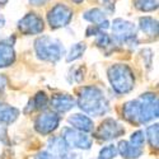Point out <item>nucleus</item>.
I'll return each mask as SVG.
<instances>
[{
  "label": "nucleus",
  "mask_w": 159,
  "mask_h": 159,
  "mask_svg": "<svg viewBox=\"0 0 159 159\" xmlns=\"http://www.w3.org/2000/svg\"><path fill=\"white\" fill-rule=\"evenodd\" d=\"M78 106L82 111L92 116H103L110 110L108 101L103 90L98 87H83L79 92Z\"/></svg>",
  "instance_id": "nucleus-1"
},
{
  "label": "nucleus",
  "mask_w": 159,
  "mask_h": 159,
  "mask_svg": "<svg viewBox=\"0 0 159 159\" xmlns=\"http://www.w3.org/2000/svg\"><path fill=\"white\" fill-rule=\"evenodd\" d=\"M108 80L117 94H126L134 89L135 76L127 65L116 64L110 66L107 71Z\"/></svg>",
  "instance_id": "nucleus-2"
},
{
  "label": "nucleus",
  "mask_w": 159,
  "mask_h": 159,
  "mask_svg": "<svg viewBox=\"0 0 159 159\" xmlns=\"http://www.w3.org/2000/svg\"><path fill=\"white\" fill-rule=\"evenodd\" d=\"M34 50L38 59L50 62L59 61L61 56L65 54V48L62 43L59 39L52 38L50 36H42L37 38L34 42Z\"/></svg>",
  "instance_id": "nucleus-3"
},
{
  "label": "nucleus",
  "mask_w": 159,
  "mask_h": 159,
  "mask_svg": "<svg viewBox=\"0 0 159 159\" xmlns=\"http://www.w3.org/2000/svg\"><path fill=\"white\" fill-rule=\"evenodd\" d=\"M112 33L113 38L118 43L135 47L138 45L136 39V27L131 22L117 18L112 22Z\"/></svg>",
  "instance_id": "nucleus-4"
},
{
  "label": "nucleus",
  "mask_w": 159,
  "mask_h": 159,
  "mask_svg": "<svg viewBox=\"0 0 159 159\" xmlns=\"http://www.w3.org/2000/svg\"><path fill=\"white\" fill-rule=\"evenodd\" d=\"M139 107H140V115H139V124H147L154 118L158 117V97L154 93H145L141 94L139 98Z\"/></svg>",
  "instance_id": "nucleus-5"
},
{
  "label": "nucleus",
  "mask_w": 159,
  "mask_h": 159,
  "mask_svg": "<svg viewBox=\"0 0 159 159\" xmlns=\"http://www.w3.org/2000/svg\"><path fill=\"white\" fill-rule=\"evenodd\" d=\"M61 138L68 148L88 150L92 147V139L88 135H85L83 131H79L71 127H65L62 130Z\"/></svg>",
  "instance_id": "nucleus-6"
},
{
  "label": "nucleus",
  "mask_w": 159,
  "mask_h": 159,
  "mask_svg": "<svg viewBox=\"0 0 159 159\" xmlns=\"http://www.w3.org/2000/svg\"><path fill=\"white\" fill-rule=\"evenodd\" d=\"M71 18H73V10L64 4H56L47 14V20L52 30L66 27L70 23Z\"/></svg>",
  "instance_id": "nucleus-7"
},
{
  "label": "nucleus",
  "mask_w": 159,
  "mask_h": 159,
  "mask_svg": "<svg viewBox=\"0 0 159 159\" xmlns=\"http://www.w3.org/2000/svg\"><path fill=\"white\" fill-rule=\"evenodd\" d=\"M60 124V116L56 112L47 111L41 113L34 121V129L38 134L48 135L52 131H55Z\"/></svg>",
  "instance_id": "nucleus-8"
},
{
  "label": "nucleus",
  "mask_w": 159,
  "mask_h": 159,
  "mask_svg": "<svg viewBox=\"0 0 159 159\" xmlns=\"http://www.w3.org/2000/svg\"><path fill=\"white\" fill-rule=\"evenodd\" d=\"M125 134V129L113 118H106L99 125L94 136L101 140H113Z\"/></svg>",
  "instance_id": "nucleus-9"
},
{
  "label": "nucleus",
  "mask_w": 159,
  "mask_h": 159,
  "mask_svg": "<svg viewBox=\"0 0 159 159\" xmlns=\"http://www.w3.org/2000/svg\"><path fill=\"white\" fill-rule=\"evenodd\" d=\"M18 28L24 34H39L43 31L45 24L43 19L36 13H28L18 22Z\"/></svg>",
  "instance_id": "nucleus-10"
},
{
  "label": "nucleus",
  "mask_w": 159,
  "mask_h": 159,
  "mask_svg": "<svg viewBox=\"0 0 159 159\" xmlns=\"http://www.w3.org/2000/svg\"><path fill=\"white\" fill-rule=\"evenodd\" d=\"M75 106V99L70 94H56L51 98V107L55 112H68Z\"/></svg>",
  "instance_id": "nucleus-11"
},
{
  "label": "nucleus",
  "mask_w": 159,
  "mask_h": 159,
  "mask_svg": "<svg viewBox=\"0 0 159 159\" xmlns=\"http://www.w3.org/2000/svg\"><path fill=\"white\" fill-rule=\"evenodd\" d=\"M69 124L75 129V130H79V131H83V132H90L93 130V121L85 115H82V113H74L71 115L69 118H68Z\"/></svg>",
  "instance_id": "nucleus-12"
},
{
  "label": "nucleus",
  "mask_w": 159,
  "mask_h": 159,
  "mask_svg": "<svg viewBox=\"0 0 159 159\" xmlns=\"http://www.w3.org/2000/svg\"><path fill=\"white\" fill-rule=\"evenodd\" d=\"M122 115L125 117V120H127L131 124L140 125L139 124V115H140V107H139V101H129L124 104L122 107Z\"/></svg>",
  "instance_id": "nucleus-13"
},
{
  "label": "nucleus",
  "mask_w": 159,
  "mask_h": 159,
  "mask_svg": "<svg viewBox=\"0 0 159 159\" xmlns=\"http://www.w3.org/2000/svg\"><path fill=\"white\" fill-rule=\"evenodd\" d=\"M48 153L52 155V157H56V158H64L66 159V157H68V147H66L65 141L62 140V138H52L50 139L48 144Z\"/></svg>",
  "instance_id": "nucleus-14"
},
{
  "label": "nucleus",
  "mask_w": 159,
  "mask_h": 159,
  "mask_svg": "<svg viewBox=\"0 0 159 159\" xmlns=\"http://www.w3.org/2000/svg\"><path fill=\"white\" fill-rule=\"evenodd\" d=\"M16 60V51L11 43L0 42V68L10 66Z\"/></svg>",
  "instance_id": "nucleus-15"
},
{
  "label": "nucleus",
  "mask_w": 159,
  "mask_h": 159,
  "mask_svg": "<svg viewBox=\"0 0 159 159\" xmlns=\"http://www.w3.org/2000/svg\"><path fill=\"white\" fill-rule=\"evenodd\" d=\"M117 153H120L125 159H136L143 154V149H138L129 143V141H120L117 147Z\"/></svg>",
  "instance_id": "nucleus-16"
},
{
  "label": "nucleus",
  "mask_w": 159,
  "mask_h": 159,
  "mask_svg": "<svg viewBox=\"0 0 159 159\" xmlns=\"http://www.w3.org/2000/svg\"><path fill=\"white\" fill-rule=\"evenodd\" d=\"M19 116V111L16 107L0 103V124L9 125L14 122Z\"/></svg>",
  "instance_id": "nucleus-17"
},
{
  "label": "nucleus",
  "mask_w": 159,
  "mask_h": 159,
  "mask_svg": "<svg viewBox=\"0 0 159 159\" xmlns=\"http://www.w3.org/2000/svg\"><path fill=\"white\" fill-rule=\"evenodd\" d=\"M139 27L144 34L149 37H157L158 34V22L152 17H141L139 20Z\"/></svg>",
  "instance_id": "nucleus-18"
},
{
  "label": "nucleus",
  "mask_w": 159,
  "mask_h": 159,
  "mask_svg": "<svg viewBox=\"0 0 159 159\" xmlns=\"http://www.w3.org/2000/svg\"><path fill=\"white\" fill-rule=\"evenodd\" d=\"M83 18L90 23H93L96 25H99L107 20V18H106V13L102 10V9H98V8H93V9H89L84 13Z\"/></svg>",
  "instance_id": "nucleus-19"
},
{
  "label": "nucleus",
  "mask_w": 159,
  "mask_h": 159,
  "mask_svg": "<svg viewBox=\"0 0 159 159\" xmlns=\"http://www.w3.org/2000/svg\"><path fill=\"white\" fill-rule=\"evenodd\" d=\"M85 48H87V46L84 43H75V45H73L70 51H69V54H68V56H66V61L71 62V61L78 60L79 57H82V55L84 54Z\"/></svg>",
  "instance_id": "nucleus-20"
},
{
  "label": "nucleus",
  "mask_w": 159,
  "mask_h": 159,
  "mask_svg": "<svg viewBox=\"0 0 159 159\" xmlns=\"http://www.w3.org/2000/svg\"><path fill=\"white\" fill-rule=\"evenodd\" d=\"M134 4L141 11H154L158 9V0H134Z\"/></svg>",
  "instance_id": "nucleus-21"
},
{
  "label": "nucleus",
  "mask_w": 159,
  "mask_h": 159,
  "mask_svg": "<svg viewBox=\"0 0 159 159\" xmlns=\"http://www.w3.org/2000/svg\"><path fill=\"white\" fill-rule=\"evenodd\" d=\"M31 104L33 106V110H45L48 104V98L46 96L45 92H38V93L34 96V98L32 99Z\"/></svg>",
  "instance_id": "nucleus-22"
},
{
  "label": "nucleus",
  "mask_w": 159,
  "mask_h": 159,
  "mask_svg": "<svg viewBox=\"0 0 159 159\" xmlns=\"http://www.w3.org/2000/svg\"><path fill=\"white\" fill-rule=\"evenodd\" d=\"M144 141H145V135L141 130H138L135 132H132V135L130 136V144L132 147H135L138 149H143L144 147Z\"/></svg>",
  "instance_id": "nucleus-23"
},
{
  "label": "nucleus",
  "mask_w": 159,
  "mask_h": 159,
  "mask_svg": "<svg viewBox=\"0 0 159 159\" xmlns=\"http://www.w3.org/2000/svg\"><path fill=\"white\" fill-rule=\"evenodd\" d=\"M158 131H159L158 124H154L147 129V135L153 148H158Z\"/></svg>",
  "instance_id": "nucleus-24"
},
{
  "label": "nucleus",
  "mask_w": 159,
  "mask_h": 159,
  "mask_svg": "<svg viewBox=\"0 0 159 159\" xmlns=\"http://www.w3.org/2000/svg\"><path fill=\"white\" fill-rule=\"evenodd\" d=\"M117 155V147L115 145H107L101 149L98 158L99 159H113Z\"/></svg>",
  "instance_id": "nucleus-25"
},
{
  "label": "nucleus",
  "mask_w": 159,
  "mask_h": 159,
  "mask_svg": "<svg viewBox=\"0 0 159 159\" xmlns=\"http://www.w3.org/2000/svg\"><path fill=\"white\" fill-rule=\"evenodd\" d=\"M96 45L102 47V48H106V47H108L112 45V38L107 34V33H99L97 39H96Z\"/></svg>",
  "instance_id": "nucleus-26"
},
{
  "label": "nucleus",
  "mask_w": 159,
  "mask_h": 159,
  "mask_svg": "<svg viewBox=\"0 0 159 159\" xmlns=\"http://www.w3.org/2000/svg\"><path fill=\"white\" fill-rule=\"evenodd\" d=\"M70 82H75V83H80L83 80V78H84V69L82 68H74L70 70Z\"/></svg>",
  "instance_id": "nucleus-27"
},
{
  "label": "nucleus",
  "mask_w": 159,
  "mask_h": 159,
  "mask_svg": "<svg viewBox=\"0 0 159 159\" xmlns=\"http://www.w3.org/2000/svg\"><path fill=\"white\" fill-rule=\"evenodd\" d=\"M54 157H52L48 152H39L36 157H34V159H52Z\"/></svg>",
  "instance_id": "nucleus-28"
},
{
  "label": "nucleus",
  "mask_w": 159,
  "mask_h": 159,
  "mask_svg": "<svg viewBox=\"0 0 159 159\" xmlns=\"http://www.w3.org/2000/svg\"><path fill=\"white\" fill-rule=\"evenodd\" d=\"M7 85V78L4 75H0V92H2Z\"/></svg>",
  "instance_id": "nucleus-29"
},
{
  "label": "nucleus",
  "mask_w": 159,
  "mask_h": 159,
  "mask_svg": "<svg viewBox=\"0 0 159 159\" xmlns=\"http://www.w3.org/2000/svg\"><path fill=\"white\" fill-rule=\"evenodd\" d=\"M47 2V0H30V3L32 4V5H42V4H45Z\"/></svg>",
  "instance_id": "nucleus-30"
},
{
  "label": "nucleus",
  "mask_w": 159,
  "mask_h": 159,
  "mask_svg": "<svg viewBox=\"0 0 159 159\" xmlns=\"http://www.w3.org/2000/svg\"><path fill=\"white\" fill-rule=\"evenodd\" d=\"M73 2L75 3V4H80V3H83L84 0H73Z\"/></svg>",
  "instance_id": "nucleus-31"
},
{
  "label": "nucleus",
  "mask_w": 159,
  "mask_h": 159,
  "mask_svg": "<svg viewBox=\"0 0 159 159\" xmlns=\"http://www.w3.org/2000/svg\"><path fill=\"white\" fill-rule=\"evenodd\" d=\"M8 3V0H0V4H2V5H5Z\"/></svg>",
  "instance_id": "nucleus-32"
},
{
  "label": "nucleus",
  "mask_w": 159,
  "mask_h": 159,
  "mask_svg": "<svg viewBox=\"0 0 159 159\" xmlns=\"http://www.w3.org/2000/svg\"><path fill=\"white\" fill-rule=\"evenodd\" d=\"M0 139H2V129H0Z\"/></svg>",
  "instance_id": "nucleus-33"
}]
</instances>
